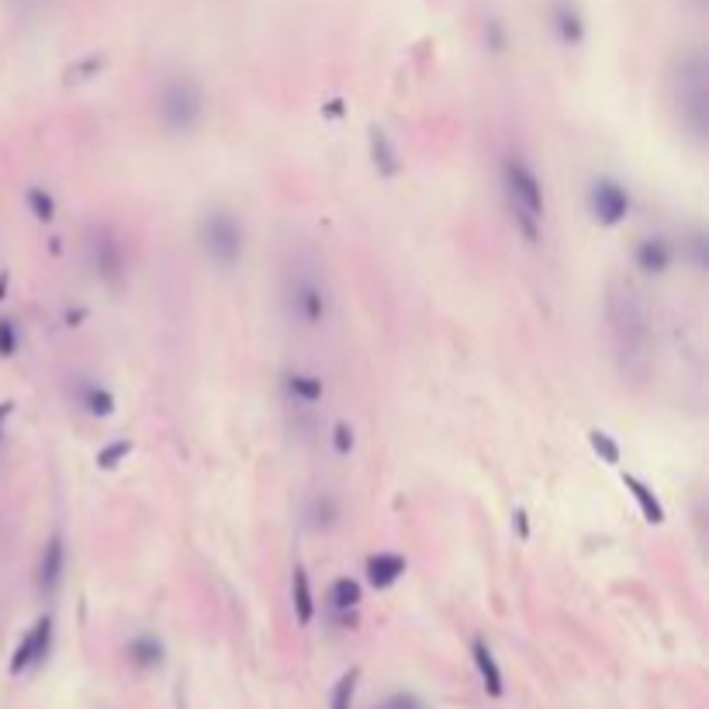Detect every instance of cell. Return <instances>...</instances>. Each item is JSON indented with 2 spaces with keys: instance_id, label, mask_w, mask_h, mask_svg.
<instances>
[{
  "instance_id": "obj_21",
  "label": "cell",
  "mask_w": 709,
  "mask_h": 709,
  "mask_svg": "<svg viewBox=\"0 0 709 709\" xmlns=\"http://www.w3.org/2000/svg\"><path fill=\"white\" fill-rule=\"evenodd\" d=\"M471 658H474V668H478L481 685H485L488 696H492V699H502L505 682H502V668H499V661H495L492 647H488L485 640H474V644H471Z\"/></svg>"
},
{
  "instance_id": "obj_28",
  "label": "cell",
  "mask_w": 709,
  "mask_h": 709,
  "mask_svg": "<svg viewBox=\"0 0 709 709\" xmlns=\"http://www.w3.org/2000/svg\"><path fill=\"white\" fill-rule=\"evenodd\" d=\"M353 443H357V440H353V426H350V422H336V426H333V447H336V454L346 457V454L353 450Z\"/></svg>"
},
{
  "instance_id": "obj_35",
  "label": "cell",
  "mask_w": 709,
  "mask_h": 709,
  "mask_svg": "<svg viewBox=\"0 0 709 709\" xmlns=\"http://www.w3.org/2000/svg\"><path fill=\"white\" fill-rule=\"evenodd\" d=\"M7 281H11V274H7V270H0V301L7 298Z\"/></svg>"
},
{
  "instance_id": "obj_9",
  "label": "cell",
  "mask_w": 709,
  "mask_h": 709,
  "mask_svg": "<svg viewBox=\"0 0 709 709\" xmlns=\"http://www.w3.org/2000/svg\"><path fill=\"white\" fill-rule=\"evenodd\" d=\"M66 395H70V402L90 419H108V416H115V409H118L115 391H111L108 384L94 381V377H84V374L70 377Z\"/></svg>"
},
{
  "instance_id": "obj_12",
  "label": "cell",
  "mask_w": 709,
  "mask_h": 709,
  "mask_svg": "<svg viewBox=\"0 0 709 709\" xmlns=\"http://www.w3.org/2000/svg\"><path fill=\"white\" fill-rule=\"evenodd\" d=\"M633 263H637V270L644 277H665L671 263H675V246H671L668 236L651 232V236L637 239V246H633Z\"/></svg>"
},
{
  "instance_id": "obj_14",
  "label": "cell",
  "mask_w": 709,
  "mask_h": 709,
  "mask_svg": "<svg viewBox=\"0 0 709 709\" xmlns=\"http://www.w3.org/2000/svg\"><path fill=\"white\" fill-rule=\"evenodd\" d=\"M367 153H371V167L377 170V177L391 180L402 173V156H398V146L388 135V128L381 125L367 128Z\"/></svg>"
},
{
  "instance_id": "obj_4",
  "label": "cell",
  "mask_w": 709,
  "mask_h": 709,
  "mask_svg": "<svg viewBox=\"0 0 709 709\" xmlns=\"http://www.w3.org/2000/svg\"><path fill=\"white\" fill-rule=\"evenodd\" d=\"M502 184H505V201H509L512 225H516V232L526 243L537 246L543 211H547V198H543V184L537 170H533L523 156H505Z\"/></svg>"
},
{
  "instance_id": "obj_33",
  "label": "cell",
  "mask_w": 709,
  "mask_h": 709,
  "mask_svg": "<svg viewBox=\"0 0 709 709\" xmlns=\"http://www.w3.org/2000/svg\"><path fill=\"white\" fill-rule=\"evenodd\" d=\"M11 412H14V402H0V433H4V422L11 419Z\"/></svg>"
},
{
  "instance_id": "obj_29",
  "label": "cell",
  "mask_w": 709,
  "mask_h": 709,
  "mask_svg": "<svg viewBox=\"0 0 709 709\" xmlns=\"http://www.w3.org/2000/svg\"><path fill=\"white\" fill-rule=\"evenodd\" d=\"M374 709H426V706H422V699H416L412 692H395V696H388Z\"/></svg>"
},
{
  "instance_id": "obj_13",
  "label": "cell",
  "mask_w": 709,
  "mask_h": 709,
  "mask_svg": "<svg viewBox=\"0 0 709 709\" xmlns=\"http://www.w3.org/2000/svg\"><path fill=\"white\" fill-rule=\"evenodd\" d=\"M66 578V540L63 533H52L42 547V557H39V588L42 595H56L59 585Z\"/></svg>"
},
{
  "instance_id": "obj_16",
  "label": "cell",
  "mask_w": 709,
  "mask_h": 709,
  "mask_svg": "<svg viewBox=\"0 0 709 709\" xmlns=\"http://www.w3.org/2000/svg\"><path fill=\"white\" fill-rule=\"evenodd\" d=\"M405 571H409V561H405L402 554H395V550H381V554L367 557L364 575H367V585L377 588V592H384V588L402 582Z\"/></svg>"
},
{
  "instance_id": "obj_1",
  "label": "cell",
  "mask_w": 709,
  "mask_h": 709,
  "mask_svg": "<svg viewBox=\"0 0 709 709\" xmlns=\"http://www.w3.org/2000/svg\"><path fill=\"white\" fill-rule=\"evenodd\" d=\"M671 101L678 108V122L696 146L709 139V63L703 49L685 52L671 70Z\"/></svg>"
},
{
  "instance_id": "obj_26",
  "label": "cell",
  "mask_w": 709,
  "mask_h": 709,
  "mask_svg": "<svg viewBox=\"0 0 709 709\" xmlns=\"http://www.w3.org/2000/svg\"><path fill=\"white\" fill-rule=\"evenodd\" d=\"M357 682H360V671L350 668L343 678L333 685V696H329V709H353V692H357Z\"/></svg>"
},
{
  "instance_id": "obj_8",
  "label": "cell",
  "mask_w": 709,
  "mask_h": 709,
  "mask_svg": "<svg viewBox=\"0 0 709 709\" xmlns=\"http://www.w3.org/2000/svg\"><path fill=\"white\" fill-rule=\"evenodd\" d=\"M630 208H633L630 191H626V184H620L616 177H595L592 184H588V211H592V218L602 229L623 225Z\"/></svg>"
},
{
  "instance_id": "obj_7",
  "label": "cell",
  "mask_w": 709,
  "mask_h": 709,
  "mask_svg": "<svg viewBox=\"0 0 709 709\" xmlns=\"http://www.w3.org/2000/svg\"><path fill=\"white\" fill-rule=\"evenodd\" d=\"M87 260L101 284L118 288V284L125 281V243L108 225H94V229L87 232Z\"/></svg>"
},
{
  "instance_id": "obj_10",
  "label": "cell",
  "mask_w": 709,
  "mask_h": 709,
  "mask_svg": "<svg viewBox=\"0 0 709 709\" xmlns=\"http://www.w3.org/2000/svg\"><path fill=\"white\" fill-rule=\"evenodd\" d=\"M49 647H52V616L45 613L35 620L32 630L21 637L18 651L11 658V675H25L28 668H39L45 658H49Z\"/></svg>"
},
{
  "instance_id": "obj_27",
  "label": "cell",
  "mask_w": 709,
  "mask_h": 709,
  "mask_svg": "<svg viewBox=\"0 0 709 709\" xmlns=\"http://www.w3.org/2000/svg\"><path fill=\"white\" fill-rule=\"evenodd\" d=\"M18 350H21V329H18V322L4 315V319H0V357L11 360Z\"/></svg>"
},
{
  "instance_id": "obj_22",
  "label": "cell",
  "mask_w": 709,
  "mask_h": 709,
  "mask_svg": "<svg viewBox=\"0 0 709 709\" xmlns=\"http://www.w3.org/2000/svg\"><path fill=\"white\" fill-rule=\"evenodd\" d=\"M554 32L564 45H582L585 42V18L571 0H557L554 7Z\"/></svg>"
},
{
  "instance_id": "obj_18",
  "label": "cell",
  "mask_w": 709,
  "mask_h": 709,
  "mask_svg": "<svg viewBox=\"0 0 709 709\" xmlns=\"http://www.w3.org/2000/svg\"><path fill=\"white\" fill-rule=\"evenodd\" d=\"M291 606H294V620L301 626L315 623V592H312V578H308L305 564H294L291 568Z\"/></svg>"
},
{
  "instance_id": "obj_20",
  "label": "cell",
  "mask_w": 709,
  "mask_h": 709,
  "mask_svg": "<svg viewBox=\"0 0 709 709\" xmlns=\"http://www.w3.org/2000/svg\"><path fill=\"white\" fill-rule=\"evenodd\" d=\"M623 488L630 492V499L637 502L644 523H651V526L665 523V505H661V499L654 495V488L647 485V481H640L637 474H623Z\"/></svg>"
},
{
  "instance_id": "obj_30",
  "label": "cell",
  "mask_w": 709,
  "mask_h": 709,
  "mask_svg": "<svg viewBox=\"0 0 709 709\" xmlns=\"http://www.w3.org/2000/svg\"><path fill=\"white\" fill-rule=\"evenodd\" d=\"M101 66H104V56H90V59H84V63L73 66L70 80H90L94 73H101Z\"/></svg>"
},
{
  "instance_id": "obj_2",
  "label": "cell",
  "mask_w": 709,
  "mask_h": 709,
  "mask_svg": "<svg viewBox=\"0 0 709 709\" xmlns=\"http://www.w3.org/2000/svg\"><path fill=\"white\" fill-rule=\"evenodd\" d=\"M284 305L301 329H322L333 315V291L312 256H298L284 277Z\"/></svg>"
},
{
  "instance_id": "obj_17",
  "label": "cell",
  "mask_w": 709,
  "mask_h": 709,
  "mask_svg": "<svg viewBox=\"0 0 709 709\" xmlns=\"http://www.w3.org/2000/svg\"><path fill=\"white\" fill-rule=\"evenodd\" d=\"M284 395L291 398L294 405L301 409H315V405L326 398V381L319 374H308V371H284Z\"/></svg>"
},
{
  "instance_id": "obj_31",
  "label": "cell",
  "mask_w": 709,
  "mask_h": 709,
  "mask_svg": "<svg viewBox=\"0 0 709 709\" xmlns=\"http://www.w3.org/2000/svg\"><path fill=\"white\" fill-rule=\"evenodd\" d=\"M512 526H516V533H519V537H530V519H526V509H516V512H512Z\"/></svg>"
},
{
  "instance_id": "obj_15",
  "label": "cell",
  "mask_w": 709,
  "mask_h": 709,
  "mask_svg": "<svg viewBox=\"0 0 709 709\" xmlns=\"http://www.w3.org/2000/svg\"><path fill=\"white\" fill-rule=\"evenodd\" d=\"M339 519H343V502H339V495L329 492V488L315 492L312 499L305 502V526H308L312 533H329V530H336Z\"/></svg>"
},
{
  "instance_id": "obj_3",
  "label": "cell",
  "mask_w": 709,
  "mask_h": 709,
  "mask_svg": "<svg viewBox=\"0 0 709 709\" xmlns=\"http://www.w3.org/2000/svg\"><path fill=\"white\" fill-rule=\"evenodd\" d=\"M153 111H156V122H160V128L170 139L194 135L201 128V122H205V111H208L205 87H201L191 73H173V77L163 80L160 90H156Z\"/></svg>"
},
{
  "instance_id": "obj_6",
  "label": "cell",
  "mask_w": 709,
  "mask_h": 709,
  "mask_svg": "<svg viewBox=\"0 0 709 709\" xmlns=\"http://www.w3.org/2000/svg\"><path fill=\"white\" fill-rule=\"evenodd\" d=\"M609 322H613V336L623 357H637L647 364V350H651V315L640 294L633 288H616L609 294Z\"/></svg>"
},
{
  "instance_id": "obj_23",
  "label": "cell",
  "mask_w": 709,
  "mask_h": 709,
  "mask_svg": "<svg viewBox=\"0 0 709 709\" xmlns=\"http://www.w3.org/2000/svg\"><path fill=\"white\" fill-rule=\"evenodd\" d=\"M25 205L28 211L35 215V222H42V225H49V222H56V198H52L45 187L39 184H32V187H25Z\"/></svg>"
},
{
  "instance_id": "obj_25",
  "label": "cell",
  "mask_w": 709,
  "mask_h": 709,
  "mask_svg": "<svg viewBox=\"0 0 709 709\" xmlns=\"http://www.w3.org/2000/svg\"><path fill=\"white\" fill-rule=\"evenodd\" d=\"M132 450H135L132 440H111V443H104V447L97 450V467H101V471H115V467L125 464Z\"/></svg>"
},
{
  "instance_id": "obj_11",
  "label": "cell",
  "mask_w": 709,
  "mask_h": 709,
  "mask_svg": "<svg viewBox=\"0 0 709 709\" xmlns=\"http://www.w3.org/2000/svg\"><path fill=\"white\" fill-rule=\"evenodd\" d=\"M360 602H364V585H360L357 578H350V575L336 578V582L329 585V592H326L329 620H333L336 626H343V630L346 626H357Z\"/></svg>"
},
{
  "instance_id": "obj_19",
  "label": "cell",
  "mask_w": 709,
  "mask_h": 709,
  "mask_svg": "<svg viewBox=\"0 0 709 709\" xmlns=\"http://www.w3.org/2000/svg\"><path fill=\"white\" fill-rule=\"evenodd\" d=\"M125 654H128V661L142 671L163 668V661H167V647H163V640L156 637V633H135V637L128 640Z\"/></svg>"
},
{
  "instance_id": "obj_5",
  "label": "cell",
  "mask_w": 709,
  "mask_h": 709,
  "mask_svg": "<svg viewBox=\"0 0 709 709\" xmlns=\"http://www.w3.org/2000/svg\"><path fill=\"white\" fill-rule=\"evenodd\" d=\"M198 246L208 263L218 270H236L246 256V229L243 218L225 205H211L198 218Z\"/></svg>"
},
{
  "instance_id": "obj_24",
  "label": "cell",
  "mask_w": 709,
  "mask_h": 709,
  "mask_svg": "<svg viewBox=\"0 0 709 709\" xmlns=\"http://www.w3.org/2000/svg\"><path fill=\"white\" fill-rule=\"evenodd\" d=\"M588 447H592V454L599 457L602 464H609V467H616V464H620V457H623L620 443H616L613 436L606 433V429H592V433H588Z\"/></svg>"
},
{
  "instance_id": "obj_34",
  "label": "cell",
  "mask_w": 709,
  "mask_h": 709,
  "mask_svg": "<svg viewBox=\"0 0 709 709\" xmlns=\"http://www.w3.org/2000/svg\"><path fill=\"white\" fill-rule=\"evenodd\" d=\"M84 319H87L84 308H77V312H73V308H70V312H66V322H70L73 329H77V322H84Z\"/></svg>"
},
{
  "instance_id": "obj_32",
  "label": "cell",
  "mask_w": 709,
  "mask_h": 709,
  "mask_svg": "<svg viewBox=\"0 0 709 709\" xmlns=\"http://www.w3.org/2000/svg\"><path fill=\"white\" fill-rule=\"evenodd\" d=\"M343 115H346V104L339 101V97H333V101L322 104V118H343Z\"/></svg>"
}]
</instances>
